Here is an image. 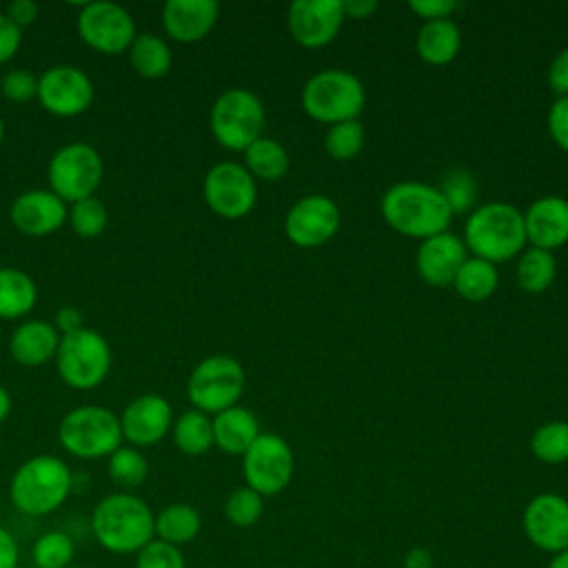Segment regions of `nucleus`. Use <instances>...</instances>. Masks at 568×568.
<instances>
[{
	"instance_id": "1",
	"label": "nucleus",
	"mask_w": 568,
	"mask_h": 568,
	"mask_svg": "<svg viewBox=\"0 0 568 568\" xmlns=\"http://www.w3.org/2000/svg\"><path fill=\"white\" fill-rule=\"evenodd\" d=\"M382 215L399 235L428 240L448 231L453 213L439 189L424 182H397L382 195Z\"/></svg>"
},
{
	"instance_id": "2",
	"label": "nucleus",
	"mask_w": 568,
	"mask_h": 568,
	"mask_svg": "<svg viewBox=\"0 0 568 568\" xmlns=\"http://www.w3.org/2000/svg\"><path fill=\"white\" fill-rule=\"evenodd\" d=\"M91 528L102 548L111 552H140L155 537V515L131 493L102 497L91 515Z\"/></svg>"
},
{
	"instance_id": "3",
	"label": "nucleus",
	"mask_w": 568,
	"mask_h": 568,
	"mask_svg": "<svg viewBox=\"0 0 568 568\" xmlns=\"http://www.w3.org/2000/svg\"><path fill=\"white\" fill-rule=\"evenodd\" d=\"M464 244L490 264L506 262L528 244L524 213L508 202H488L470 211L464 226Z\"/></svg>"
},
{
	"instance_id": "4",
	"label": "nucleus",
	"mask_w": 568,
	"mask_h": 568,
	"mask_svg": "<svg viewBox=\"0 0 568 568\" xmlns=\"http://www.w3.org/2000/svg\"><path fill=\"white\" fill-rule=\"evenodd\" d=\"M73 486L71 468L55 455H36L20 464L9 484L11 504L31 517L53 513Z\"/></svg>"
},
{
	"instance_id": "5",
	"label": "nucleus",
	"mask_w": 568,
	"mask_h": 568,
	"mask_svg": "<svg viewBox=\"0 0 568 568\" xmlns=\"http://www.w3.org/2000/svg\"><path fill=\"white\" fill-rule=\"evenodd\" d=\"M366 91L357 75L344 69H324L311 75L302 89V109L308 118L337 124L357 120L364 111Z\"/></svg>"
},
{
	"instance_id": "6",
	"label": "nucleus",
	"mask_w": 568,
	"mask_h": 568,
	"mask_svg": "<svg viewBox=\"0 0 568 568\" xmlns=\"http://www.w3.org/2000/svg\"><path fill=\"white\" fill-rule=\"evenodd\" d=\"M62 448L80 459L109 457L122 446L120 417L100 404H82L71 408L58 426Z\"/></svg>"
},
{
	"instance_id": "7",
	"label": "nucleus",
	"mask_w": 568,
	"mask_h": 568,
	"mask_svg": "<svg viewBox=\"0 0 568 568\" xmlns=\"http://www.w3.org/2000/svg\"><path fill=\"white\" fill-rule=\"evenodd\" d=\"M53 359L67 386L91 390L100 386L111 371V346L102 333L84 326L75 333L60 335Z\"/></svg>"
},
{
	"instance_id": "8",
	"label": "nucleus",
	"mask_w": 568,
	"mask_h": 568,
	"mask_svg": "<svg viewBox=\"0 0 568 568\" xmlns=\"http://www.w3.org/2000/svg\"><path fill=\"white\" fill-rule=\"evenodd\" d=\"M266 122L262 100L248 89H226L211 106V133L229 151H246Z\"/></svg>"
},
{
	"instance_id": "9",
	"label": "nucleus",
	"mask_w": 568,
	"mask_h": 568,
	"mask_svg": "<svg viewBox=\"0 0 568 568\" xmlns=\"http://www.w3.org/2000/svg\"><path fill=\"white\" fill-rule=\"evenodd\" d=\"M246 375L231 355H209L195 364L186 379V395L193 408L217 415L235 406L244 393Z\"/></svg>"
},
{
	"instance_id": "10",
	"label": "nucleus",
	"mask_w": 568,
	"mask_h": 568,
	"mask_svg": "<svg viewBox=\"0 0 568 568\" xmlns=\"http://www.w3.org/2000/svg\"><path fill=\"white\" fill-rule=\"evenodd\" d=\"M104 175L100 153L87 142H69L60 146L47 166L49 189L67 204L91 197Z\"/></svg>"
},
{
	"instance_id": "11",
	"label": "nucleus",
	"mask_w": 568,
	"mask_h": 568,
	"mask_svg": "<svg viewBox=\"0 0 568 568\" xmlns=\"http://www.w3.org/2000/svg\"><path fill=\"white\" fill-rule=\"evenodd\" d=\"M242 473L246 486L262 497L282 493L295 473V457L288 442L275 433H260L242 455Z\"/></svg>"
},
{
	"instance_id": "12",
	"label": "nucleus",
	"mask_w": 568,
	"mask_h": 568,
	"mask_svg": "<svg viewBox=\"0 0 568 568\" xmlns=\"http://www.w3.org/2000/svg\"><path fill=\"white\" fill-rule=\"evenodd\" d=\"M78 36L89 49L104 55H118L129 51L138 31L133 16L124 7L109 0H95L80 7Z\"/></svg>"
},
{
	"instance_id": "13",
	"label": "nucleus",
	"mask_w": 568,
	"mask_h": 568,
	"mask_svg": "<svg viewBox=\"0 0 568 568\" xmlns=\"http://www.w3.org/2000/svg\"><path fill=\"white\" fill-rule=\"evenodd\" d=\"M202 195L215 215L224 220H240L253 211L257 202V186L244 164L217 162L204 175Z\"/></svg>"
},
{
	"instance_id": "14",
	"label": "nucleus",
	"mask_w": 568,
	"mask_h": 568,
	"mask_svg": "<svg viewBox=\"0 0 568 568\" xmlns=\"http://www.w3.org/2000/svg\"><path fill=\"white\" fill-rule=\"evenodd\" d=\"M38 102L55 118L82 115L93 102V82L73 64H55L38 78Z\"/></svg>"
},
{
	"instance_id": "15",
	"label": "nucleus",
	"mask_w": 568,
	"mask_h": 568,
	"mask_svg": "<svg viewBox=\"0 0 568 568\" xmlns=\"http://www.w3.org/2000/svg\"><path fill=\"white\" fill-rule=\"evenodd\" d=\"M339 229V209L326 195H306L297 200L286 217L284 233L300 248L326 244Z\"/></svg>"
},
{
	"instance_id": "16",
	"label": "nucleus",
	"mask_w": 568,
	"mask_h": 568,
	"mask_svg": "<svg viewBox=\"0 0 568 568\" xmlns=\"http://www.w3.org/2000/svg\"><path fill=\"white\" fill-rule=\"evenodd\" d=\"M521 526L528 541L544 552L568 548V499L557 493L535 495L521 515Z\"/></svg>"
},
{
	"instance_id": "17",
	"label": "nucleus",
	"mask_w": 568,
	"mask_h": 568,
	"mask_svg": "<svg viewBox=\"0 0 568 568\" xmlns=\"http://www.w3.org/2000/svg\"><path fill=\"white\" fill-rule=\"evenodd\" d=\"M344 20L339 0H295L286 16L291 38L304 49L331 44Z\"/></svg>"
},
{
	"instance_id": "18",
	"label": "nucleus",
	"mask_w": 568,
	"mask_h": 568,
	"mask_svg": "<svg viewBox=\"0 0 568 568\" xmlns=\"http://www.w3.org/2000/svg\"><path fill=\"white\" fill-rule=\"evenodd\" d=\"M118 417L122 439L135 448L155 446L160 439L166 437V433L173 426V408L169 399L155 393L133 397Z\"/></svg>"
},
{
	"instance_id": "19",
	"label": "nucleus",
	"mask_w": 568,
	"mask_h": 568,
	"mask_svg": "<svg viewBox=\"0 0 568 568\" xmlns=\"http://www.w3.org/2000/svg\"><path fill=\"white\" fill-rule=\"evenodd\" d=\"M9 217L22 235L47 237L64 226L69 204L51 189H29L11 202Z\"/></svg>"
},
{
	"instance_id": "20",
	"label": "nucleus",
	"mask_w": 568,
	"mask_h": 568,
	"mask_svg": "<svg viewBox=\"0 0 568 568\" xmlns=\"http://www.w3.org/2000/svg\"><path fill=\"white\" fill-rule=\"evenodd\" d=\"M466 253L468 248L464 240L450 231H444L439 235L422 240L415 255V266L426 284L444 288L453 284L459 266L468 257Z\"/></svg>"
},
{
	"instance_id": "21",
	"label": "nucleus",
	"mask_w": 568,
	"mask_h": 568,
	"mask_svg": "<svg viewBox=\"0 0 568 568\" xmlns=\"http://www.w3.org/2000/svg\"><path fill=\"white\" fill-rule=\"evenodd\" d=\"M217 16L215 0H169L162 7V27L171 40L193 44L211 33Z\"/></svg>"
},
{
	"instance_id": "22",
	"label": "nucleus",
	"mask_w": 568,
	"mask_h": 568,
	"mask_svg": "<svg viewBox=\"0 0 568 568\" xmlns=\"http://www.w3.org/2000/svg\"><path fill=\"white\" fill-rule=\"evenodd\" d=\"M526 240L535 248L555 251L568 242V200L561 195H544L524 213Z\"/></svg>"
},
{
	"instance_id": "23",
	"label": "nucleus",
	"mask_w": 568,
	"mask_h": 568,
	"mask_svg": "<svg viewBox=\"0 0 568 568\" xmlns=\"http://www.w3.org/2000/svg\"><path fill=\"white\" fill-rule=\"evenodd\" d=\"M60 333L47 320H24L9 337V355L22 366H42L55 357Z\"/></svg>"
},
{
	"instance_id": "24",
	"label": "nucleus",
	"mask_w": 568,
	"mask_h": 568,
	"mask_svg": "<svg viewBox=\"0 0 568 568\" xmlns=\"http://www.w3.org/2000/svg\"><path fill=\"white\" fill-rule=\"evenodd\" d=\"M257 435V417L240 404L213 415V446L226 455H244Z\"/></svg>"
},
{
	"instance_id": "25",
	"label": "nucleus",
	"mask_w": 568,
	"mask_h": 568,
	"mask_svg": "<svg viewBox=\"0 0 568 568\" xmlns=\"http://www.w3.org/2000/svg\"><path fill=\"white\" fill-rule=\"evenodd\" d=\"M417 55L433 67H444L453 62L462 49V33L453 20L424 22L415 40Z\"/></svg>"
},
{
	"instance_id": "26",
	"label": "nucleus",
	"mask_w": 568,
	"mask_h": 568,
	"mask_svg": "<svg viewBox=\"0 0 568 568\" xmlns=\"http://www.w3.org/2000/svg\"><path fill=\"white\" fill-rule=\"evenodd\" d=\"M38 302L33 277L13 266H0V320H22Z\"/></svg>"
},
{
	"instance_id": "27",
	"label": "nucleus",
	"mask_w": 568,
	"mask_h": 568,
	"mask_svg": "<svg viewBox=\"0 0 568 568\" xmlns=\"http://www.w3.org/2000/svg\"><path fill=\"white\" fill-rule=\"evenodd\" d=\"M129 62L131 69L146 80H158L164 78L171 71L173 64V53L169 44L155 36V33H138L129 47Z\"/></svg>"
},
{
	"instance_id": "28",
	"label": "nucleus",
	"mask_w": 568,
	"mask_h": 568,
	"mask_svg": "<svg viewBox=\"0 0 568 568\" xmlns=\"http://www.w3.org/2000/svg\"><path fill=\"white\" fill-rule=\"evenodd\" d=\"M202 530V517L200 513L184 501H175L164 506L155 515V535L160 541H166L171 546H182L193 541Z\"/></svg>"
},
{
	"instance_id": "29",
	"label": "nucleus",
	"mask_w": 568,
	"mask_h": 568,
	"mask_svg": "<svg viewBox=\"0 0 568 568\" xmlns=\"http://www.w3.org/2000/svg\"><path fill=\"white\" fill-rule=\"evenodd\" d=\"M171 433L178 450L184 455L197 457L213 448V417L197 408H189L178 415V419H173Z\"/></svg>"
},
{
	"instance_id": "30",
	"label": "nucleus",
	"mask_w": 568,
	"mask_h": 568,
	"mask_svg": "<svg viewBox=\"0 0 568 568\" xmlns=\"http://www.w3.org/2000/svg\"><path fill=\"white\" fill-rule=\"evenodd\" d=\"M244 169L253 180L277 182L288 171V153L277 140L262 135L244 151Z\"/></svg>"
},
{
	"instance_id": "31",
	"label": "nucleus",
	"mask_w": 568,
	"mask_h": 568,
	"mask_svg": "<svg viewBox=\"0 0 568 568\" xmlns=\"http://www.w3.org/2000/svg\"><path fill=\"white\" fill-rule=\"evenodd\" d=\"M499 284L497 266L481 260V257H466V262L459 266L453 286L459 297L466 302H484L488 300Z\"/></svg>"
},
{
	"instance_id": "32",
	"label": "nucleus",
	"mask_w": 568,
	"mask_h": 568,
	"mask_svg": "<svg viewBox=\"0 0 568 568\" xmlns=\"http://www.w3.org/2000/svg\"><path fill=\"white\" fill-rule=\"evenodd\" d=\"M557 275V260L550 251L544 248H526L519 253L517 262V284L526 293H544L550 288Z\"/></svg>"
},
{
	"instance_id": "33",
	"label": "nucleus",
	"mask_w": 568,
	"mask_h": 568,
	"mask_svg": "<svg viewBox=\"0 0 568 568\" xmlns=\"http://www.w3.org/2000/svg\"><path fill=\"white\" fill-rule=\"evenodd\" d=\"M106 470L113 484L126 490V488H138L146 479L149 464H146V457L140 453V448L122 444L109 455Z\"/></svg>"
},
{
	"instance_id": "34",
	"label": "nucleus",
	"mask_w": 568,
	"mask_h": 568,
	"mask_svg": "<svg viewBox=\"0 0 568 568\" xmlns=\"http://www.w3.org/2000/svg\"><path fill=\"white\" fill-rule=\"evenodd\" d=\"M530 450L544 464L568 462V422L552 419L541 424L530 437Z\"/></svg>"
},
{
	"instance_id": "35",
	"label": "nucleus",
	"mask_w": 568,
	"mask_h": 568,
	"mask_svg": "<svg viewBox=\"0 0 568 568\" xmlns=\"http://www.w3.org/2000/svg\"><path fill=\"white\" fill-rule=\"evenodd\" d=\"M67 222L71 224L75 235H80L84 240H93V237L102 235L106 229V222H109L106 204L95 195L78 200L69 206Z\"/></svg>"
},
{
	"instance_id": "36",
	"label": "nucleus",
	"mask_w": 568,
	"mask_h": 568,
	"mask_svg": "<svg viewBox=\"0 0 568 568\" xmlns=\"http://www.w3.org/2000/svg\"><path fill=\"white\" fill-rule=\"evenodd\" d=\"M364 146V126L359 120L331 124L324 135V149L333 160H353Z\"/></svg>"
},
{
	"instance_id": "37",
	"label": "nucleus",
	"mask_w": 568,
	"mask_h": 568,
	"mask_svg": "<svg viewBox=\"0 0 568 568\" xmlns=\"http://www.w3.org/2000/svg\"><path fill=\"white\" fill-rule=\"evenodd\" d=\"M264 513V497L253 488L237 486L229 493L224 501V515L235 528H251L260 521Z\"/></svg>"
},
{
	"instance_id": "38",
	"label": "nucleus",
	"mask_w": 568,
	"mask_h": 568,
	"mask_svg": "<svg viewBox=\"0 0 568 568\" xmlns=\"http://www.w3.org/2000/svg\"><path fill=\"white\" fill-rule=\"evenodd\" d=\"M439 193L446 200L453 215H464L475 209L477 182H475L473 173H468L464 169H455L444 175Z\"/></svg>"
},
{
	"instance_id": "39",
	"label": "nucleus",
	"mask_w": 568,
	"mask_h": 568,
	"mask_svg": "<svg viewBox=\"0 0 568 568\" xmlns=\"http://www.w3.org/2000/svg\"><path fill=\"white\" fill-rule=\"evenodd\" d=\"M73 552H75L73 539L62 530H51V532H44L33 544L31 557L38 568H67Z\"/></svg>"
},
{
	"instance_id": "40",
	"label": "nucleus",
	"mask_w": 568,
	"mask_h": 568,
	"mask_svg": "<svg viewBox=\"0 0 568 568\" xmlns=\"http://www.w3.org/2000/svg\"><path fill=\"white\" fill-rule=\"evenodd\" d=\"M135 568H186V564L178 546L153 539L138 552Z\"/></svg>"
},
{
	"instance_id": "41",
	"label": "nucleus",
	"mask_w": 568,
	"mask_h": 568,
	"mask_svg": "<svg viewBox=\"0 0 568 568\" xmlns=\"http://www.w3.org/2000/svg\"><path fill=\"white\" fill-rule=\"evenodd\" d=\"M2 95L13 104H24L38 95V78L29 69H11L0 80Z\"/></svg>"
},
{
	"instance_id": "42",
	"label": "nucleus",
	"mask_w": 568,
	"mask_h": 568,
	"mask_svg": "<svg viewBox=\"0 0 568 568\" xmlns=\"http://www.w3.org/2000/svg\"><path fill=\"white\" fill-rule=\"evenodd\" d=\"M548 133L552 142L568 153V95L557 98L548 111Z\"/></svg>"
},
{
	"instance_id": "43",
	"label": "nucleus",
	"mask_w": 568,
	"mask_h": 568,
	"mask_svg": "<svg viewBox=\"0 0 568 568\" xmlns=\"http://www.w3.org/2000/svg\"><path fill=\"white\" fill-rule=\"evenodd\" d=\"M408 9L419 16L424 22L433 20H450V16L459 9L457 0H413Z\"/></svg>"
},
{
	"instance_id": "44",
	"label": "nucleus",
	"mask_w": 568,
	"mask_h": 568,
	"mask_svg": "<svg viewBox=\"0 0 568 568\" xmlns=\"http://www.w3.org/2000/svg\"><path fill=\"white\" fill-rule=\"evenodd\" d=\"M548 87L557 98L568 95V49H561L548 67Z\"/></svg>"
},
{
	"instance_id": "45",
	"label": "nucleus",
	"mask_w": 568,
	"mask_h": 568,
	"mask_svg": "<svg viewBox=\"0 0 568 568\" xmlns=\"http://www.w3.org/2000/svg\"><path fill=\"white\" fill-rule=\"evenodd\" d=\"M22 44V31L4 16L0 13V64L9 62Z\"/></svg>"
},
{
	"instance_id": "46",
	"label": "nucleus",
	"mask_w": 568,
	"mask_h": 568,
	"mask_svg": "<svg viewBox=\"0 0 568 568\" xmlns=\"http://www.w3.org/2000/svg\"><path fill=\"white\" fill-rule=\"evenodd\" d=\"M38 11L40 9H38V4L33 0H13L7 7L4 16L22 31L24 27H29V24H33L38 20Z\"/></svg>"
},
{
	"instance_id": "47",
	"label": "nucleus",
	"mask_w": 568,
	"mask_h": 568,
	"mask_svg": "<svg viewBox=\"0 0 568 568\" xmlns=\"http://www.w3.org/2000/svg\"><path fill=\"white\" fill-rule=\"evenodd\" d=\"M51 324L55 326V331L60 335H69V333H75V331L84 328V317L75 306H60L55 311V317H53Z\"/></svg>"
},
{
	"instance_id": "48",
	"label": "nucleus",
	"mask_w": 568,
	"mask_h": 568,
	"mask_svg": "<svg viewBox=\"0 0 568 568\" xmlns=\"http://www.w3.org/2000/svg\"><path fill=\"white\" fill-rule=\"evenodd\" d=\"M18 566V544L13 535L0 526V568H16Z\"/></svg>"
},
{
	"instance_id": "49",
	"label": "nucleus",
	"mask_w": 568,
	"mask_h": 568,
	"mask_svg": "<svg viewBox=\"0 0 568 568\" xmlns=\"http://www.w3.org/2000/svg\"><path fill=\"white\" fill-rule=\"evenodd\" d=\"M377 9H379V4L375 0H346V2H342L344 18H351V20H366Z\"/></svg>"
},
{
	"instance_id": "50",
	"label": "nucleus",
	"mask_w": 568,
	"mask_h": 568,
	"mask_svg": "<svg viewBox=\"0 0 568 568\" xmlns=\"http://www.w3.org/2000/svg\"><path fill=\"white\" fill-rule=\"evenodd\" d=\"M404 568H433V555L428 548H410L404 557Z\"/></svg>"
},
{
	"instance_id": "51",
	"label": "nucleus",
	"mask_w": 568,
	"mask_h": 568,
	"mask_svg": "<svg viewBox=\"0 0 568 568\" xmlns=\"http://www.w3.org/2000/svg\"><path fill=\"white\" fill-rule=\"evenodd\" d=\"M9 413H11V395H9V390L0 384V424L9 417Z\"/></svg>"
},
{
	"instance_id": "52",
	"label": "nucleus",
	"mask_w": 568,
	"mask_h": 568,
	"mask_svg": "<svg viewBox=\"0 0 568 568\" xmlns=\"http://www.w3.org/2000/svg\"><path fill=\"white\" fill-rule=\"evenodd\" d=\"M546 568H568V548L550 555V561Z\"/></svg>"
},
{
	"instance_id": "53",
	"label": "nucleus",
	"mask_w": 568,
	"mask_h": 568,
	"mask_svg": "<svg viewBox=\"0 0 568 568\" xmlns=\"http://www.w3.org/2000/svg\"><path fill=\"white\" fill-rule=\"evenodd\" d=\"M2 140H4V122L0 118V144H2Z\"/></svg>"
},
{
	"instance_id": "54",
	"label": "nucleus",
	"mask_w": 568,
	"mask_h": 568,
	"mask_svg": "<svg viewBox=\"0 0 568 568\" xmlns=\"http://www.w3.org/2000/svg\"><path fill=\"white\" fill-rule=\"evenodd\" d=\"M67 568H80V566H67Z\"/></svg>"
}]
</instances>
